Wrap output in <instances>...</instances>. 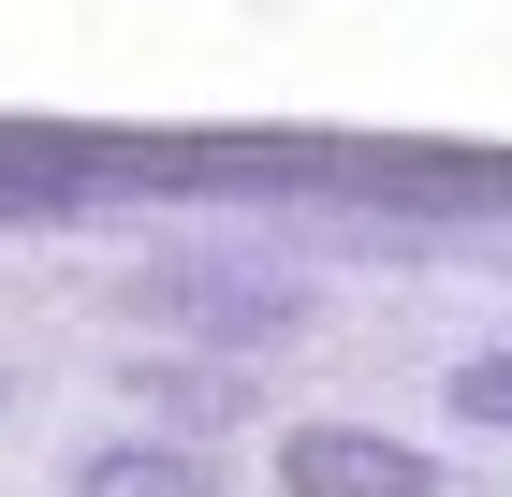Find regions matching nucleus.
Segmentation results:
<instances>
[{
	"label": "nucleus",
	"instance_id": "obj_2",
	"mask_svg": "<svg viewBox=\"0 0 512 497\" xmlns=\"http://www.w3.org/2000/svg\"><path fill=\"white\" fill-rule=\"evenodd\" d=\"M278 497H439V454L395 439V424H293L278 439Z\"/></svg>",
	"mask_w": 512,
	"mask_h": 497
},
{
	"label": "nucleus",
	"instance_id": "obj_5",
	"mask_svg": "<svg viewBox=\"0 0 512 497\" xmlns=\"http://www.w3.org/2000/svg\"><path fill=\"white\" fill-rule=\"evenodd\" d=\"M439 410L454 424H512V351H469V366L439 381Z\"/></svg>",
	"mask_w": 512,
	"mask_h": 497
},
{
	"label": "nucleus",
	"instance_id": "obj_3",
	"mask_svg": "<svg viewBox=\"0 0 512 497\" xmlns=\"http://www.w3.org/2000/svg\"><path fill=\"white\" fill-rule=\"evenodd\" d=\"M59 497H220V468L191 439H103V454H74Z\"/></svg>",
	"mask_w": 512,
	"mask_h": 497
},
{
	"label": "nucleus",
	"instance_id": "obj_1",
	"mask_svg": "<svg viewBox=\"0 0 512 497\" xmlns=\"http://www.w3.org/2000/svg\"><path fill=\"white\" fill-rule=\"evenodd\" d=\"M132 307H147L161 337H205V351H278L293 322H308V278L293 264H235V249H161L147 278H132Z\"/></svg>",
	"mask_w": 512,
	"mask_h": 497
},
{
	"label": "nucleus",
	"instance_id": "obj_4",
	"mask_svg": "<svg viewBox=\"0 0 512 497\" xmlns=\"http://www.w3.org/2000/svg\"><path fill=\"white\" fill-rule=\"evenodd\" d=\"M132 395H147L161 424H191V454H205V439L249 410V366H191V351H147V366H132Z\"/></svg>",
	"mask_w": 512,
	"mask_h": 497
},
{
	"label": "nucleus",
	"instance_id": "obj_6",
	"mask_svg": "<svg viewBox=\"0 0 512 497\" xmlns=\"http://www.w3.org/2000/svg\"><path fill=\"white\" fill-rule=\"evenodd\" d=\"M0 395H15V366H0Z\"/></svg>",
	"mask_w": 512,
	"mask_h": 497
}]
</instances>
